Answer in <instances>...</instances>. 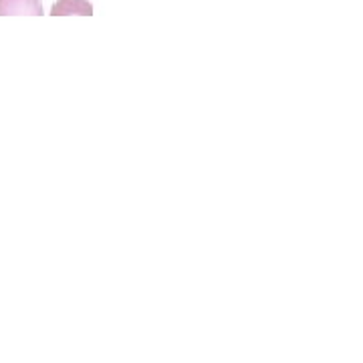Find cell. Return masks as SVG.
Wrapping results in <instances>:
<instances>
[{
    "label": "cell",
    "mask_w": 363,
    "mask_h": 363,
    "mask_svg": "<svg viewBox=\"0 0 363 363\" xmlns=\"http://www.w3.org/2000/svg\"><path fill=\"white\" fill-rule=\"evenodd\" d=\"M40 0H0V16H43Z\"/></svg>",
    "instance_id": "obj_1"
},
{
    "label": "cell",
    "mask_w": 363,
    "mask_h": 363,
    "mask_svg": "<svg viewBox=\"0 0 363 363\" xmlns=\"http://www.w3.org/2000/svg\"><path fill=\"white\" fill-rule=\"evenodd\" d=\"M52 16H69V14H81L91 16L93 6L89 0H57L51 9Z\"/></svg>",
    "instance_id": "obj_2"
}]
</instances>
